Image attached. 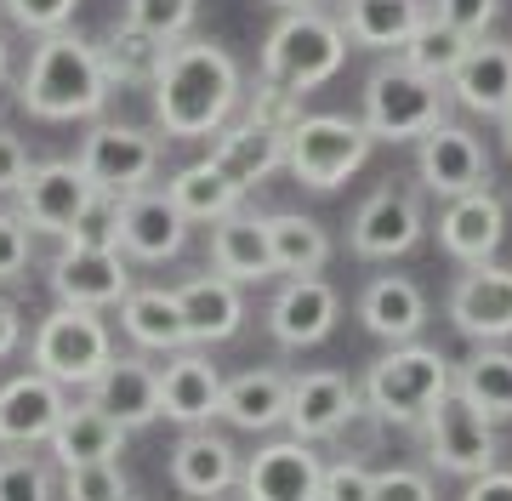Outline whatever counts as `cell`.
Instances as JSON below:
<instances>
[{
	"label": "cell",
	"mask_w": 512,
	"mask_h": 501,
	"mask_svg": "<svg viewBox=\"0 0 512 501\" xmlns=\"http://www.w3.org/2000/svg\"><path fill=\"white\" fill-rule=\"evenodd\" d=\"M416 171L421 183L456 200V194H473V188H490V154L467 126H433L427 137H416Z\"/></svg>",
	"instance_id": "cell-13"
},
{
	"label": "cell",
	"mask_w": 512,
	"mask_h": 501,
	"mask_svg": "<svg viewBox=\"0 0 512 501\" xmlns=\"http://www.w3.org/2000/svg\"><path fill=\"white\" fill-rule=\"evenodd\" d=\"M450 80H433L410 63H382L365 80V126L376 143H416L433 126L450 120Z\"/></svg>",
	"instance_id": "cell-5"
},
{
	"label": "cell",
	"mask_w": 512,
	"mask_h": 501,
	"mask_svg": "<svg viewBox=\"0 0 512 501\" xmlns=\"http://www.w3.org/2000/svg\"><path fill=\"white\" fill-rule=\"evenodd\" d=\"M148 92H154V120H160L165 137L200 143V137H217L239 114L245 80H239V63L228 46L183 35L165 46V63L160 75L148 80Z\"/></svg>",
	"instance_id": "cell-1"
},
{
	"label": "cell",
	"mask_w": 512,
	"mask_h": 501,
	"mask_svg": "<svg viewBox=\"0 0 512 501\" xmlns=\"http://www.w3.org/2000/svg\"><path fill=\"white\" fill-rule=\"evenodd\" d=\"M165 194L177 200V211H183L188 223H222V217H234L239 211V194L228 177H222L211 160H194V166H183L171 183H165Z\"/></svg>",
	"instance_id": "cell-33"
},
{
	"label": "cell",
	"mask_w": 512,
	"mask_h": 501,
	"mask_svg": "<svg viewBox=\"0 0 512 501\" xmlns=\"http://www.w3.org/2000/svg\"><path fill=\"white\" fill-rule=\"evenodd\" d=\"M109 359H114V336L97 319V308L57 302L52 314L35 325V336H29V365L46 371L52 382H63V388H92Z\"/></svg>",
	"instance_id": "cell-7"
},
{
	"label": "cell",
	"mask_w": 512,
	"mask_h": 501,
	"mask_svg": "<svg viewBox=\"0 0 512 501\" xmlns=\"http://www.w3.org/2000/svg\"><path fill=\"white\" fill-rule=\"evenodd\" d=\"M467 46H473V35H461V29H450L444 18H427L416 23V35L404 40L399 52H404V63L410 69H421V75H433V80H450L456 75V63L467 57Z\"/></svg>",
	"instance_id": "cell-37"
},
{
	"label": "cell",
	"mask_w": 512,
	"mask_h": 501,
	"mask_svg": "<svg viewBox=\"0 0 512 501\" xmlns=\"http://www.w3.org/2000/svg\"><path fill=\"white\" fill-rule=\"evenodd\" d=\"M359 416V388L342 371H302L291 376V405H285V427L291 439H336L342 427Z\"/></svg>",
	"instance_id": "cell-16"
},
{
	"label": "cell",
	"mask_w": 512,
	"mask_h": 501,
	"mask_svg": "<svg viewBox=\"0 0 512 501\" xmlns=\"http://www.w3.org/2000/svg\"><path fill=\"white\" fill-rule=\"evenodd\" d=\"M29 257H35V228L23 223L18 205H0V285L29 274Z\"/></svg>",
	"instance_id": "cell-42"
},
{
	"label": "cell",
	"mask_w": 512,
	"mask_h": 501,
	"mask_svg": "<svg viewBox=\"0 0 512 501\" xmlns=\"http://www.w3.org/2000/svg\"><path fill=\"white\" fill-rule=\"evenodd\" d=\"M6 69H12V57H6V40H0V86H6Z\"/></svg>",
	"instance_id": "cell-52"
},
{
	"label": "cell",
	"mask_w": 512,
	"mask_h": 501,
	"mask_svg": "<svg viewBox=\"0 0 512 501\" xmlns=\"http://www.w3.org/2000/svg\"><path fill=\"white\" fill-rule=\"evenodd\" d=\"M359 319H365V331L382 336V342H416L421 325H427V297H421L416 279L382 274V279H370L365 285Z\"/></svg>",
	"instance_id": "cell-28"
},
{
	"label": "cell",
	"mask_w": 512,
	"mask_h": 501,
	"mask_svg": "<svg viewBox=\"0 0 512 501\" xmlns=\"http://www.w3.org/2000/svg\"><path fill=\"white\" fill-rule=\"evenodd\" d=\"M23 348V308L12 297H0V359H12Z\"/></svg>",
	"instance_id": "cell-50"
},
{
	"label": "cell",
	"mask_w": 512,
	"mask_h": 501,
	"mask_svg": "<svg viewBox=\"0 0 512 501\" xmlns=\"http://www.w3.org/2000/svg\"><path fill=\"white\" fill-rule=\"evenodd\" d=\"M239 467H245L239 450L222 433H211V427H188L183 439H177V450H171V484L194 501L228 496L239 484Z\"/></svg>",
	"instance_id": "cell-22"
},
{
	"label": "cell",
	"mask_w": 512,
	"mask_h": 501,
	"mask_svg": "<svg viewBox=\"0 0 512 501\" xmlns=\"http://www.w3.org/2000/svg\"><path fill=\"white\" fill-rule=\"evenodd\" d=\"M456 393H467L490 422H512V353L478 342V353L456 371Z\"/></svg>",
	"instance_id": "cell-36"
},
{
	"label": "cell",
	"mask_w": 512,
	"mask_h": 501,
	"mask_svg": "<svg viewBox=\"0 0 512 501\" xmlns=\"http://www.w3.org/2000/svg\"><path fill=\"white\" fill-rule=\"evenodd\" d=\"M126 501H131V496H126Z\"/></svg>",
	"instance_id": "cell-54"
},
{
	"label": "cell",
	"mask_w": 512,
	"mask_h": 501,
	"mask_svg": "<svg viewBox=\"0 0 512 501\" xmlns=\"http://www.w3.org/2000/svg\"><path fill=\"white\" fill-rule=\"evenodd\" d=\"M461 501H512V473H501V467L478 473V479L467 484V496H461Z\"/></svg>",
	"instance_id": "cell-49"
},
{
	"label": "cell",
	"mask_w": 512,
	"mask_h": 501,
	"mask_svg": "<svg viewBox=\"0 0 512 501\" xmlns=\"http://www.w3.org/2000/svg\"><path fill=\"white\" fill-rule=\"evenodd\" d=\"M211 268L239 285H262L274 279V251H268V223L251 217V211H234L211 223Z\"/></svg>",
	"instance_id": "cell-29"
},
{
	"label": "cell",
	"mask_w": 512,
	"mask_h": 501,
	"mask_svg": "<svg viewBox=\"0 0 512 501\" xmlns=\"http://www.w3.org/2000/svg\"><path fill=\"white\" fill-rule=\"evenodd\" d=\"M501 143H507V154H512V109L501 114Z\"/></svg>",
	"instance_id": "cell-51"
},
{
	"label": "cell",
	"mask_w": 512,
	"mask_h": 501,
	"mask_svg": "<svg viewBox=\"0 0 512 501\" xmlns=\"http://www.w3.org/2000/svg\"><path fill=\"white\" fill-rule=\"evenodd\" d=\"M0 501H57V479L46 467V456L6 450L0 456Z\"/></svg>",
	"instance_id": "cell-39"
},
{
	"label": "cell",
	"mask_w": 512,
	"mask_h": 501,
	"mask_svg": "<svg viewBox=\"0 0 512 501\" xmlns=\"http://www.w3.org/2000/svg\"><path fill=\"white\" fill-rule=\"evenodd\" d=\"M495 12H501V0H439L433 6V18H444L450 29H461V35H490Z\"/></svg>",
	"instance_id": "cell-46"
},
{
	"label": "cell",
	"mask_w": 512,
	"mask_h": 501,
	"mask_svg": "<svg viewBox=\"0 0 512 501\" xmlns=\"http://www.w3.org/2000/svg\"><path fill=\"white\" fill-rule=\"evenodd\" d=\"M421 200L404 194V188H376L359 211H353V228H348V245L370 262H387V257H404L410 245L421 240Z\"/></svg>",
	"instance_id": "cell-18"
},
{
	"label": "cell",
	"mask_w": 512,
	"mask_h": 501,
	"mask_svg": "<svg viewBox=\"0 0 512 501\" xmlns=\"http://www.w3.org/2000/svg\"><path fill=\"white\" fill-rule=\"evenodd\" d=\"M211 166L239 188V194H251L268 171L285 166V137L268 126H251V120H239V126H222L217 143H211Z\"/></svg>",
	"instance_id": "cell-27"
},
{
	"label": "cell",
	"mask_w": 512,
	"mask_h": 501,
	"mask_svg": "<svg viewBox=\"0 0 512 501\" xmlns=\"http://www.w3.org/2000/svg\"><path fill=\"white\" fill-rule=\"evenodd\" d=\"M177 302H183V325H188V342L194 348L228 342L245 325V297H239V279H228V274L188 279L183 291H177Z\"/></svg>",
	"instance_id": "cell-26"
},
{
	"label": "cell",
	"mask_w": 512,
	"mask_h": 501,
	"mask_svg": "<svg viewBox=\"0 0 512 501\" xmlns=\"http://www.w3.org/2000/svg\"><path fill=\"white\" fill-rule=\"evenodd\" d=\"M336 314H342V297L336 285L319 274H291L285 291L268 302V331H274L279 348H313L336 331Z\"/></svg>",
	"instance_id": "cell-17"
},
{
	"label": "cell",
	"mask_w": 512,
	"mask_h": 501,
	"mask_svg": "<svg viewBox=\"0 0 512 501\" xmlns=\"http://www.w3.org/2000/svg\"><path fill=\"white\" fill-rule=\"evenodd\" d=\"M319 484H325V462L313 456L308 439H274L239 467L245 501H319Z\"/></svg>",
	"instance_id": "cell-12"
},
{
	"label": "cell",
	"mask_w": 512,
	"mask_h": 501,
	"mask_svg": "<svg viewBox=\"0 0 512 501\" xmlns=\"http://www.w3.org/2000/svg\"><path fill=\"white\" fill-rule=\"evenodd\" d=\"M427 18L421 0H342V29H348L353 46L365 52H393L404 40L416 35V23Z\"/></svg>",
	"instance_id": "cell-32"
},
{
	"label": "cell",
	"mask_w": 512,
	"mask_h": 501,
	"mask_svg": "<svg viewBox=\"0 0 512 501\" xmlns=\"http://www.w3.org/2000/svg\"><path fill=\"white\" fill-rule=\"evenodd\" d=\"M421 427H427V456H433V467H444V473L478 479V473H490L495 456H501V439H495L490 416L456 388L433 405V416Z\"/></svg>",
	"instance_id": "cell-8"
},
{
	"label": "cell",
	"mask_w": 512,
	"mask_h": 501,
	"mask_svg": "<svg viewBox=\"0 0 512 501\" xmlns=\"http://www.w3.org/2000/svg\"><path fill=\"white\" fill-rule=\"evenodd\" d=\"M370 490H376V473H370L365 462H353V456H342L336 467H325L319 501H370Z\"/></svg>",
	"instance_id": "cell-45"
},
{
	"label": "cell",
	"mask_w": 512,
	"mask_h": 501,
	"mask_svg": "<svg viewBox=\"0 0 512 501\" xmlns=\"http://www.w3.org/2000/svg\"><path fill=\"white\" fill-rule=\"evenodd\" d=\"M194 12H200V0H131L126 18L143 23L148 35H160V40H183Z\"/></svg>",
	"instance_id": "cell-43"
},
{
	"label": "cell",
	"mask_w": 512,
	"mask_h": 501,
	"mask_svg": "<svg viewBox=\"0 0 512 501\" xmlns=\"http://www.w3.org/2000/svg\"><path fill=\"white\" fill-rule=\"evenodd\" d=\"M126 496H131V484L120 473V456L63 467V501H126Z\"/></svg>",
	"instance_id": "cell-40"
},
{
	"label": "cell",
	"mask_w": 512,
	"mask_h": 501,
	"mask_svg": "<svg viewBox=\"0 0 512 501\" xmlns=\"http://www.w3.org/2000/svg\"><path fill=\"white\" fill-rule=\"evenodd\" d=\"M86 393H92L109 416H120L126 427L160 422V365H148L137 353H114L109 365H103V376H97Z\"/></svg>",
	"instance_id": "cell-25"
},
{
	"label": "cell",
	"mask_w": 512,
	"mask_h": 501,
	"mask_svg": "<svg viewBox=\"0 0 512 501\" xmlns=\"http://www.w3.org/2000/svg\"><path fill=\"white\" fill-rule=\"evenodd\" d=\"M274 6H285V12H296V6H313V0H274Z\"/></svg>",
	"instance_id": "cell-53"
},
{
	"label": "cell",
	"mask_w": 512,
	"mask_h": 501,
	"mask_svg": "<svg viewBox=\"0 0 512 501\" xmlns=\"http://www.w3.org/2000/svg\"><path fill=\"white\" fill-rule=\"evenodd\" d=\"M120 325L143 353H177L188 348V325H183V302L177 291H160V285H131L126 302H120Z\"/></svg>",
	"instance_id": "cell-31"
},
{
	"label": "cell",
	"mask_w": 512,
	"mask_h": 501,
	"mask_svg": "<svg viewBox=\"0 0 512 501\" xmlns=\"http://www.w3.org/2000/svg\"><path fill=\"white\" fill-rule=\"evenodd\" d=\"M450 97H456L467 114H484V120H501L512 109V46L507 40L478 35L467 46V57L450 75Z\"/></svg>",
	"instance_id": "cell-21"
},
{
	"label": "cell",
	"mask_w": 512,
	"mask_h": 501,
	"mask_svg": "<svg viewBox=\"0 0 512 501\" xmlns=\"http://www.w3.org/2000/svg\"><path fill=\"white\" fill-rule=\"evenodd\" d=\"M370 501H439V496H433V479L427 473H416V467H387V473H376Z\"/></svg>",
	"instance_id": "cell-47"
},
{
	"label": "cell",
	"mask_w": 512,
	"mask_h": 501,
	"mask_svg": "<svg viewBox=\"0 0 512 501\" xmlns=\"http://www.w3.org/2000/svg\"><path fill=\"white\" fill-rule=\"evenodd\" d=\"M268 223V251H274V274H319L330 262V234L313 217L296 211H274L262 217Z\"/></svg>",
	"instance_id": "cell-34"
},
{
	"label": "cell",
	"mask_w": 512,
	"mask_h": 501,
	"mask_svg": "<svg viewBox=\"0 0 512 501\" xmlns=\"http://www.w3.org/2000/svg\"><path fill=\"white\" fill-rule=\"evenodd\" d=\"M507 240V205L495 200L490 188H473V194H456L439 217V245L456 262H490Z\"/></svg>",
	"instance_id": "cell-23"
},
{
	"label": "cell",
	"mask_w": 512,
	"mask_h": 501,
	"mask_svg": "<svg viewBox=\"0 0 512 501\" xmlns=\"http://www.w3.org/2000/svg\"><path fill=\"white\" fill-rule=\"evenodd\" d=\"M74 6H80V0H0V12L18 23L23 35H52V29H69Z\"/></svg>",
	"instance_id": "cell-44"
},
{
	"label": "cell",
	"mask_w": 512,
	"mask_h": 501,
	"mask_svg": "<svg viewBox=\"0 0 512 501\" xmlns=\"http://www.w3.org/2000/svg\"><path fill=\"white\" fill-rule=\"evenodd\" d=\"M285 405H291V376L285 371H245L234 382H222V422L239 427V433H268V427L285 422Z\"/></svg>",
	"instance_id": "cell-30"
},
{
	"label": "cell",
	"mask_w": 512,
	"mask_h": 501,
	"mask_svg": "<svg viewBox=\"0 0 512 501\" xmlns=\"http://www.w3.org/2000/svg\"><path fill=\"white\" fill-rule=\"evenodd\" d=\"M165 46H171V40L148 35L143 23L126 18V23H114V35L97 46V57H103V69H109L114 86H148V80L160 75Z\"/></svg>",
	"instance_id": "cell-35"
},
{
	"label": "cell",
	"mask_w": 512,
	"mask_h": 501,
	"mask_svg": "<svg viewBox=\"0 0 512 501\" xmlns=\"http://www.w3.org/2000/svg\"><path fill=\"white\" fill-rule=\"evenodd\" d=\"M450 388H456V365H450L439 348L393 342V353L376 359L370 376H365V405L376 410L387 427H421Z\"/></svg>",
	"instance_id": "cell-3"
},
{
	"label": "cell",
	"mask_w": 512,
	"mask_h": 501,
	"mask_svg": "<svg viewBox=\"0 0 512 501\" xmlns=\"http://www.w3.org/2000/svg\"><path fill=\"white\" fill-rule=\"evenodd\" d=\"M239 120L268 126V131H279V137H291V126L302 120V92L279 86V80H256L251 92L239 97Z\"/></svg>",
	"instance_id": "cell-38"
},
{
	"label": "cell",
	"mask_w": 512,
	"mask_h": 501,
	"mask_svg": "<svg viewBox=\"0 0 512 501\" xmlns=\"http://www.w3.org/2000/svg\"><path fill=\"white\" fill-rule=\"evenodd\" d=\"M342 63H348V29L325 18L319 6L285 12L274 23L268 46H262V80H279V86H291L302 97L342 75Z\"/></svg>",
	"instance_id": "cell-4"
},
{
	"label": "cell",
	"mask_w": 512,
	"mask_h": 501,
	"mask_svg": "<svg viewBox=\"0 0 512 501\" xmlns=\"http://www.w3.org/2000/svg\"><path fill=\"white\" fill-rule=\"evenodd\" d=\"M188 240V217L165 188H131L120 194V251L137 262H165L177 257Z\"/></svg>",
	"instance_id": "cell-19"
},
{
	"label": "cell",
	"mask_w": 512,
	"mask_h": 501,
	"mask_svg": "<svg viewBox=\"0 0 512 501\" xmlns=\"http://www.w3.org/2000/svg\"><path fill=\"white\" fill-rule=\"evenodd\" d=\"M23 177H29V149H23L18 131L0 120V200H6V194H18Z\"/></svg>",
	"instance_id": "cell-48"
},
{
	"label": "cell",
	"mask_w": 512,
	"mask_h": 501,
	"mask_svg": "<svg viewBox=\"0 0 512 501\" xmlns=\"http://www.w3.org/2000/svg\"><path fill=\"white\" fill-rule=\"evenodd\" d=\"M80 171L92 177V188H109V194H131V188H148L154 171H160V137H148L143 126H120V120H97L86 137H80Z\"/></svg>",
	"instance_id": "cell-9"
},
{
	"label": "cell",
	"mask_w": 512,
	"mask_h": 501,
	"mask_svg": "<svg viewBox=\"0 0 512 501\" xmlns=\"http://www.w3.org/2000/svg\"><path fill=\"white\" fill-rule=\"evenodd\" d=\"M18 211L23 223L35 228V234H69L74 217H80V205L92 200V177L80 171V160H40L29 166V177L18 183Z\"/></svg>",
	"instance_id": "cell-11"
},
{
	"label": "cell",
	"mask_w": 512,
	"mask_h": 501,
	"mask_svg": "<svg viewBox=\"0 0 512 501\" xmlns=\"http://www.w3.org/2000/svg\"><path fill=\"white\" fill-rule=\"evenodd\" d=\"M114 80L103 69L92 40L52 29L40 35V46L29 52V69L18 75V103L35 120H97L109 103Z\"/></svg>",
	"instance_id": "cell-2"
},
{
	"label": "cell",
	"mask_w": 512,
	"mask_h": 501,
	"mask_svg": "<svg viewBox=\"0 0 512 501\" xmlns=\"http://www.w3.org/2000/svg\"><path fill=\"white\" fill-rule=\"evenodd\" d=\"M376 137H370L365 120H348V114H302L285 137V171H291L302 188L313 194H330L342 188L353 171L370 160Z\"/></svg>",
	"instance_id": "cell-6"
},
{
	"label": "cell",
	"mask_w": 512,
	"mask_h": 501,
	"mask_svg": "<svg viewBox=\"0 0 512 501\" xmlns=\"http://www.w3.org/2000/svg\"><path fill=\"white\" fill-rule=\"evenodd\" d=\"M69 245H103V251H120V194L109 188H92V200L80 205L74 228L63 234Z\"/></svg>",
	"instance_id": "cell-41"
},
{
	"label": "cell",
	"mask_w": 512,
	"mask_h": 501,
	"mask_svg": "<svg viewBox=\"0 0 512 501\" xmlns=\"http://www.w3.org/2000/svg\"><path fill=\"white\" fill-rule=\"evenodd\" d=\"M52 291L69 308H120L131 291V262L126 251H103V245H69L52 257Z\"/></svg>",
	"instance_id": "cell-10"
},
{
	"label": "cell",
	"mask_w": 512,
	"mask_h": 501,
	"mask_svg": "<svg viewBox=\"0 0 512 501\" xmlns=\"http://www.w3.org/2000/svg\"><path fill=\"white\" fill-rule=\"evenodd\" d=\"M222 410V371L205 359L194 342L177 353H165L160 371V416H171L177 427H211V416Z\"/></svg>",
	"instance_id": "cell-20"
},
{
	"label": "cell",
	"mask_w": 512,
	"mask_h": 501,
	"mask_svg": "<svg viewBox=\"0 0 512 501\" xmlns=\"http://www.w3.org/2000/svg\"><path fill=\"white\" fill-rule=\"evenodd\" d=\"M63 410H69V388L29 365L23 376H12V382L0 388V445L6 450L46 445Z\"/></svg>",
	"instance_id": "cell-15"
},
{
	"label": "cell",
	"mask_w": 512,
	"mask_h": 501,
	"mask_svg": "<svg viewBox=\"0 0 512 501\" xmlns=\"http://www.w3.org/2000/svg\"><path fill=\"white\" fill-rule=\"evenodd\" d=\"M126 433H131V427L120 422V416H109V410L86 393L80 405H69L63 416H57V427H52V439H46V445H52V462L57 467L109 462V456H120V450H126Z\"/></svg>",
	"instance_id": "cell-24"
},
{
	"label": "cell",
	"mask_w": 512,
	"mask_h": 501,
	"mask_svg": "<svg viewBox=\"0 0 512 501\" xmlns=\"http://www.w3.org/2000/svg\"><path fill=\"white\" fill-rule=\"evenodd\" d=\"M450 325L467 342H507L512 336V268L467 262V274L450 291Z\"/></svg>",
	"instance_id": "cell-14"
}]
</instances>
